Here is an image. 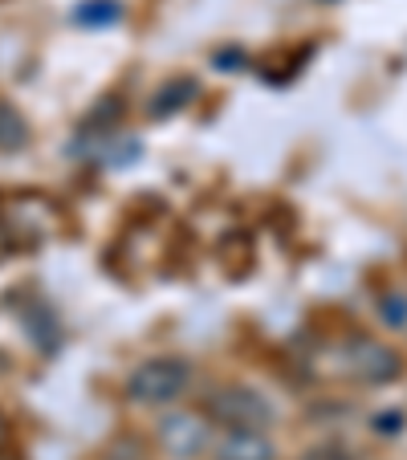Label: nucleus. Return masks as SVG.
I'll list each match as a JSON object with an SVG mask.
<instances>
[{"mask_svg": "<svg viewBox=\"0 0 407 460\" xmlns=\"http://www.w3.org/2000/svg\"><path fill=\"white\" fill-rule=\"evenodd\" d=\"M0 228L9 233L13 249H41L61 233V212L45 196H13L0 204Z\"/></svg>", "mask_w": 407, "mask_h": 460, "instance_id": "1", "label": "nucleus"}, {"mask_svg": "<svg viewBox=\"0 0 407 460\" xmlns=\"http://www.w3.org/2000/svg\"><path fill=\"white\" fill-rule=\"evenodd\" d=\"M188 383H191V367L183 358L164 355V358H147V363H139L130 371L127 395L135 403H143V408H164V403L180 400L188 391Z\"/></svg>", "mask_w": 407, "mask_h": 460, "instance_id": "2", "label": "nucleus"}, {"mask_svg": "<svg viewBox=\"0 0 407 460\" xmlns=\"http://www.w3.org/2000/svg\"><path fill=\"white\" fill-rule=\"evenodd\" d=\"M334 358H338V371L355 383H391L403 375V355L379 339H367V334L347 339L334 350Z\"/></svg>", "mask_w": 407, "mask_h": 460, "instance_id": "3", "label": "nucleus"}, {"mask_svg": "<svg viewBox=\"0 0 407 460\" xmlns=\"http://www.w3.org/2000/svg\"><path fill=\"white\" fill-rule=\"evenodd\" d=\"M204 411H208V420H217V424H225V428H257V432H265V428L273 424V403H269L261 391L241 387V383L212 391Z\"/></svg>", "mask_w": 407, "mask_h": 460, "instance_id": "4", "label": "nucleus"}, {"mask_svg": "<svg viewBox=\"0 0 407 460\" xmlns=\"http://www.w3.org/2000/svg\"><path fill=\"white\" fill-rule=\"evenodd\" d=\"M159 444L175 460H196L212 444V424L196 411H167L159 420Z\"/></svg>", "mask_w": 407, "mask_h": 460, "instance_id": "5", "label": "nucleus"}, {"mask_svg": "<svg viewBox=\"0 0 407 460\" xmlns=\"http://www.w3.org/2000/svg\"><path fill=\"white\" fill-rule=\"evenodd\" d=\"M217 460H278V448L257 428H228V436L217 448Z\"/></svg>", "mask_w": 407, "mask_h": 460, "instance_id": "6", "label": "nucleus"}, {"mask_svg": "<svg viewBox=\"0 0 407 460\" xmlns=\"http://www.w3.org/2000/svg\"><path fill=\"white\" fill-rule=\"evenodd\" d=\"M196 94H199V82L196 78H172V82H164V86L155 90L147 114H151V119H172V114H180Z\"/></svg>", "mask_w": 407, "mask_h": 460, "instance_id": "7", "label": "nucleus"}, {"mask_svg": "<svg viewBox=\"0 0 407 460\" xmlns=\"http://www.w3.org/2000/svg\"><path fill=\"white\" fill-rule=\"evenodd\" d=\"M29 147V119L17 111V102L0 98V155H13V151Z\"/></svg>", "mask_w": 407, "mask_h": 460, "instance_id": "8", "label": "nucleus"}, {"mask_svg": "<svg viewBox=\"0 0 407 460\" xmlns=\"http://www.w3.org/2000/svg\"><path fill=\"white\" fill-rule=\"evenodd\" d=\"M119 17H122L119 0H86V4L74 13V21H78V25H114Z\"/></svg>", "mask_w": 407, "mask_h": 460, "instance_id": "9", "label": "nucleus"}, {"mask_svg": "<svg viewBox=\"0 0 407 460\" xmlns=\"http://www.w3.org/2000/svg\"><path fill=\"white\" fill-rule=\"evenodd\" d=\"M379 314H383V322H387V326L403 331V326H407V294H395V289H391V294H383L379 297Z\"/></svg>", "mask_w": 407, "mask_h": 460, "instance_id": "10", "label": "nucleus"}, {"mask_svg": "<svg viewBox=\"0 0 407 460\" xmlns=\"http://www.w3.org/2000/svg\"><path fill=\"white\" fill-rule=\"evenodd\" d=\"M297 460H350L342 448H334V444H326V448H310V452H302Z\"/></svg>", "mask_w": 407, "mask_h": 460, "instance_id": "11", "label": "nucleus"}, {"mask_svg": "<svg viewBox=\"0 0 407 460\" xmlns=\"http://www.w3.org/2000/svg\"><path fill=\"white\" fill-rule=\"evenodd\" d=\"M375 428H379V432H391V436H395L399 428H403V416H399V411H383V416L375 420Z\"/></svg>", "mask_w": 407, "mask_h": 460, "instance_id": "12", "label": "nucleus"}, {"mask_svg": "<svg viewBox=\"0 0 407 460\" xmlns=\"http://www.w3.org/2000/svg\"><path fill=\"white\" fill-rule=\"evenodd\" d=\"M9 252H17V249H13V241H9V233H4V228H0V261L9 257Z\"/></svg>", "mask_w": 407, "mask_h": 460, "instance_id": "13", "label": "nucleus"}, {"mask_svg": "<svg viewBox=\"0 0 407 460\" xmlns=\"http://www.w3.org/2000/svg\"><path fill=\"white\" fill-rule=\"evenodd\" d=\"M4 432H9V428H4V416H0V444H4Z\"/></svg>", "mask_w": 407, "mask_h": 460, "instance_id": "14", "label": "nucleus"}, {"mask_svg": "<svg viewBox=\"0 0 407 460\" xmlns=\"http://www.w3.org/2000/svg\"><path fill=\"white\" fill-rule=\"evenodd\" d=\"M403 331H407V326H403Z\"/></svg>", "mask_w": 407, "mask_h": 460, "instance_id": "15", "label": "nucleus"}]
</instances>
